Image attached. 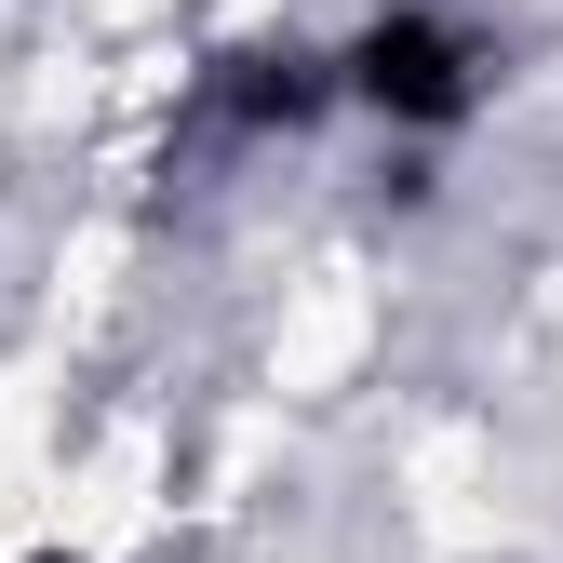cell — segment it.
Returning a JSON list of instances; mask_svg holds the SVG:
<instances>
[{
	"mask_svg": "<svg viewBox=\"0 0 563 563\" xmlns=\"http://www.w3.org/2000/svg\"><path fill=\"white\" fill-rule=\"evenodd\" d=\"M335 81L363 95L376 121H402V134H456L483 108V41L456 14H430V0H389V14L335 54Z\"/></svg>",
	"mask_w": 563,
	"mask_h": 563,
	"instance_id": "6da1fadb",
	"label": "cell"
},
{
	"mask_svg": "<svg viewBox=\"0 0 563 563\" xmlns=\"http://www.w3.org/2000/svg\"><path fill=\"white\" fill-rule=\"evenodd\" d=\"M41 563H81V550H41Z\"/></svg>",
	"mask_w": 563,
	"mask_h": 563,
	"instance_id": "7a4b0ae2",
	"label": "cell"
}]
</instances>
